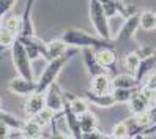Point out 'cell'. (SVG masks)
Masks as SVG:
<instances>
[{
  "label": "cell",
  "instance_id": "29",
  "mask_svg": "<svg viewBox=\"0 0 156 139\" xmlns=\"http://www.w3.org/2000/svg\"><path fill=\"white\" fill-rule=\"evenodd\" d=\"M125 123L128 126V131H129V137H144L145 136V128L137 123L134 117L126 119Z\"/></svg>",
  "mask_w": 156,
  "mask_h": 139
},
{
  "label": "cell",
  "instance_id": "21",
  "mask_svg": "<svg viewBox=\"0 0 156 139\" xmlns=\"http://www.w3.org/2000/svg\"><path fill=\"white\" fill-rule=\"evenodd\" d=\"M65 98H66V103H68L69 109L76 115L87 112L88 108H90V103H88L87 98H74V97H69V93H65Z\"/></svg>",
  "mask_w": 156,
  "mask_h": 139
},
{
  "label": "cell",
  "instance_id": "12",
  "mask_svg": "<svg viewBox=\"0 0 156 139\" xmlns=\"http://www.w3.org/2000/svg\"><path fill=\"white\" fill-rule=\"evenodd\" d=\"M33 5H35V0H27L25 3V10L24 14L21 16V36H33L35 33V25L32 21V11H33Z\"/></svg>",
  "mask_w": 156,
  "mask_h": 139
},
{
  "label": "cell",
  "instance_id": "8",
  "mask_svg": "<svg viewBox=\"0 0 156 139\" xmlns=\"http://www.w3.org/2000/svg\"><path fill=\"white\" fill-rule=\"evenodd\" d=\"M139 14L133 13L129 16H126V19L123 22V25L120 27V30L117 32L115 35V40L117 41H126V40H131L133 36L136 35L137 29H139Z\"/></svg>",
  "mask_w": 156,
  "mask_h": 139
},
{
  "label": "cell",
  "instance_id": "18",
  "mask_svg": "<svg viewBox=\"0 0 156 139\" xmlns=\"http://www.w3.org/2000/svg\"><path fill=\"white\" fill-rule=\"evenodd\" d=\"M85 98L88 100L90 104H95L98 108H103V109H109L115 104L114 101V97L112 93H103V95H98V93H93V92H87L85 93Z\"/></svg>",
  "mask_w": 156,
  "mask_h": 139
},
{
  "label": "cell",
  "instance_id": "24",
  "mask_svg": "<svg viewBox=\"0 0 156 139\" xmlns=\"http://www.w3.org/2000/svg\"><path fill=\"white\" fill-rule=\"evenodd\" d=\"M139 87H133V89H112V97H114V101L115 104H125L131 100V97L137 92Z\"/></svg>",
  "mask_w": 156,
  "mask_h": 139
},
{
  "label": "cell",
  "instance_id": "2",
  "mask_svg": "<svg viewBox=\"0 0 156 139\" xmlns=\"http://www.w3.org/2000/svg\"><path fill=\"white\" fill-rule=\"evenodd\" d=\"M60 38L65 41L69 48H77V49H82V48L98 49V48L106 46V43H107V40H103V38H99V36H93V35H90V33L80 30V29H74V27L63 30Z\"/></svg>",
  "mask_w": 156,
  "mask_h": 139
},
{
  "label": "cell",
  "instance_id": "37",
  "mask_svg": "<svg viewBox=\"0 0 156 139\" xmlns=\"http://www.w3.org/2000/svg\"><path fill=\"white\" fill-rule=\"evenodd\" d=\"M8 133H10V126L3 122H0V139H6Z\"/></svg>",
  "mask_w": 156,
  "mask_h": 139
},
{
  "label": "cell",
  "instance_id": "36",
  "mask_svg": "<svg viewBox=\"0 0 156 139\" xmlns=\"http://www.w3.org/2000/svg\"><path fill=\"white\" fill-rule=\"evenodd\" d=\"M82 137H84V139H104L106 134H103L101 131H98V128H96V130H93V131L82 133Z\"/></svg>",
  "mask_w": 156,
  "mask_h": 139
},
{
  "label": "cell",
  "instance_id": "27",
  "mask_svg": "<svg viewBox=\"0 0 156 139\" xmlns=\"http://www.w3.org/2000/svg\"><path fill=\"white\" fill-rule=\"evenodd\" d=\"M139 63H140V59H139V55H137L136 52L126 54L125 59H123V67H125L126 73H129V75H133V76L136 75L137 68H139Z\"/></svg>",
  "mask_w": 156,
  "mask_h": 139
},
{
  "label": "cell",
  "instance_id": "6",
  "mask_svg": "<svg viewBox=\"0 0 156 139\" xmlns=\"http://www.w3.org/2000/svg\"><path fill=\"white\" fill-rule=\"evenodd\" d=\"M17 40L24 44V48H25V51H27V54H29V57H30L32 62L44 55L46 41L38 38L36 35H33V36H21V35H17Z\"/></svg>",
  "mask_w": 156,
  "mask_h": 139
},
{
  "label": "cell",
  "instance_id": "22",
  "mask_svg": "<svg viewBox=\"0 0 156 139\" xmlns=\"http://www.w3.org/2000/svg\"><path fill=\"white\" fill-rule=\"evenodd\" d=\"M21 130L24 133V137H43V126L33 117H29V120H25Z\"/></svg>",
  "mask_w": 156,
  "mask_h": 139
},
{
  "label": "cell",
  "instance_id": "3",
  "mask_svg": "<svg viewBox=\"0 0 156 139\" xmlns=\"http://www.w3.org/2000/svg\"><path fill=\"white\" fill-rule=\"evenodd\" d=\"M88 14H90V21L93 25L95 32L98 33L99 38L103 40H112V32H111V25H109V17L106 16L103 6H101L99 0H90L88 3Z\"/></svg>",
  "mask_w": 156,
  "mask_h": 139
},
{
  "label": "cell",
  "instance_id": "11",
  "mask_svg": "<svg viewBox=\"0 0 156 139\" xmlns=\"http://www.w3.org/2000/svg\"><path fill=\"white\" fill-rule=\"evenodd\" d=\"M46 108L44 104V93L43 92H33L27 97L25 104H24V112L27 117H33L40 112V111Z\"/></svg>",
  "mask_w": 156,
  "mask_h": 139
},
{
  "label": "cell",
  "instance_id": "13",
  "mask_svg": "<svg viewBox=\"0 0 156 139\" xmlns=\"http://www.w3.org/2000/svg\"><path fill=\"white\" fill-rule=\"evenodd\" d=\"M69 46L63 41L62 38H55V40H52V41H48L46 43V48H44V55H43V59L46 60H54V59H57L60 57V55H63L66 51H68Z\"/></svg>",
  "mask_w": 156,
  "mask_h": 139
},
{
  "label": "cell",
  "instance_id": "5",
  "mask_svg": "<svg viewBox=\"0 0 156 139\" xmlns=\"http://www.w3.org/2000/svg\"><path fill=\"white\" fill-rule=\"evenodd\" d=\"M8 90L17 97H29L30 93L36 92V81L27 79V78H22L17 75L16 78H13L8 82Z\"/></svg>",
  "mask_w": 156,
  "mask_h": 139
},
{
  "label": "cell",
  "instance_id": "20",
  "mask_svg": "<svg viewBox=\"0 0 156 139\" xmlns=\"http://www.w3.org/2000/svg\"><path fill=\"white\" fill-rule=\"evenodd\" d=\"M79 126H80V133H88L98 128V119L96 115L88 109L87 112L79 115Z\"/></svg>",
  "mask_w": 156,
  "mask_h": 139
},
{
  "label": "cell",
  "instance_id": "4",
  "mask_svg": "<svg viewBox=\"0 0 156 139\" xmlns=\"http://www.w3.org/2000/svg\"><path fill=\"white\" fill-rule=\"evenodd\" d=\"M10 52H11V62H13V65H14L17 75L22 76V78H27V79H35V78H33L32 60H30V57H29V54H27L24 44L17 40V38H16L14 43L11 44Z\"/></svg>",
  "mask_w": 156,
  "mask_h": 139
},
{
  "label": "cell",
  "instance_id": "7",
  "mask_svg": "<svg viewBox=\"0 0 156 139\" xmlns=\"http://www.w3.org/2000/svg\"><path fill=\"white\" fill-rule=\"evenodd\" d=\"M44 104L48 109L54 111L55 114L63 111V106H65V93H62L58 90L55 82L44 92Z\"/></svg>",
  "mask_w": 156,
  "mask_h": 139
},
{
  "label": "cell",
  "instance_id": "28",
  "mask_svg": "<svg viewBox=\"0 0 156 139\" xmlns=\"http://www.w3.org/2000/svg\"><path fill=\"white\" fill-rule=\"evenodd\" d=\"M55 112H54V111H51V109H48V108H43L41 111L36 115H33V119L36 120V122H38L43 128L46 126V125H49V123H52L54 120H55Z\"/></svg>",
  "mask_w": 156,
  "mask_h": 139
},
{
  "label": "cell",
  "instance_id": "32",
  "mask_svg": "<svg viewBox=\"0 0 156 139\" xmlns=\"http://www.w3.org/2000/svg\"><path fill=\"white\" fill-rule=\"evenodd\" d=\"M111 137H117V139H126V137H129V131H128L126 123L125 122H118L117 125H114Z\"/></svg>",
  "mask_w": 156,
  "mask_h": 139
},
{
  "label": "cell",
  "instance_id": "31",
  "mask_svg": "<svg viewBox=\"0 0 156 139\" xmlns=\"http://www.w3.org/2000/svg\"><path fill=\"white\" fill-rule=\"evenodd\" d=\"M17 38V35L14 32H10L3 29V27H0V46L5 49V48H11V44L14 43V40Z\"/></svg>",
  "mask_w": 156,
  "mask_h": 139
},
{
  "label": "cell",
  "instance_id": "35",
  "mask_svg": "<svg viewBox=\"0 0 156 139\" xmlns=\"http://www.w3.org/2000/svg\"><path fill=\"white\" fill-rule=\"evenodd\" d=\"M144 79H145V81H144V84H142V86L148 87V89H151V90L154 92V90H156V71L148 73V75H147Z\"/></svg>",
  "mask_w": 156,
  "mask_h": 139
},
{
  "label": "cell",
  "instance_id": "25",
  "mask_svg": "<svg viewBox=\"0 0 156 139\" xmlns=\"http://www.w3.org/2000/svg\"><path fill=\"white\" fill-rule=\"evenodd\" d=\"M0 27H3V29L10 30V32H14L16 35H19V32H21V16L8 13L2 19V25Z\"/></svg>",
  "mask_w": 156,
  "mask_h": 139
},
{
  "label": "cell",
  "instance_id": "1",
  "mask_svg": "<svg viewBox=\"0 0 156 139\" xmlns=\"http://www.w3.org/2000/svg\"><path fill=\"white\" fill-rule=\"evenodd\" d=\"M77 51H79L77 48H68V51L63 55H60V57L54 59V60H49L48 65H46V68L43 70L41 76L38 78V81H36V92H43L44 93V92L57 81L62 70L65 68L66 63L77 54Z\"/></svg>",
  "mask_w": 156,
  "mask_h": 139
},
{
  "label": "cell",
  "instance_id": "14",
  "mask_svg": "<svg viewBox=\"0 0 156 139\" xmlns=\"http://www.w3.org/2000/svg\"><path fill=\"white\" fill-rule=\"evenodd\" d=\"M82 59H84V65L88 71L90 78L98 75V73H106V70L101 67L96 60L95 55V48H82Z\"/></svg>",
  "mask_w": 156,
  "mask_h": 139
},
{
  "label": "cell",
  "instance_id": "30",
  "mask_svg": "<svg viewBox=\"0 0 156 139\" xmlns=\"http://www.w3.org/2000/svg\"><path fill=\"white\" fill-rule=\"evenodd\" d=\"M0 122L6 123L10 128H22V123H24V122H21L17 117H14L13 114L3 111L2 108H0Z\"/></svg>",
  "mask_w": 156,
  "mask_h": 139
},
{
  "label": "cell",
  "instance_id": "15",
  "mask_svg": "<svg viewBox=\"0 0 156 139\" xmlns=\"http://www.w3.org/2000/svg\"><path fill=\"white\" fill-rule=\"evenodd\" d=\"M95 55H96L98 63H99L104 70H109V68L115 67L117 54H115V51H114V49L107 48V46H103V48L95 49Z\"/></svg>",
  "mask_w": 156,
  "mask_h": 139
},
{
  "label": "cell",
  "instance_id": "26",
  "mask_svg": "<svg viewBox=\"0 0 156 139\" xmlns=\"http://www.w3.org/2000/svg\"><path fill=\"white\" fill-rule=\"evenodd\" d=\"M139 25L144 30L156 29V13L151 10H145L139 14Z\"/></svg>",
  "mask_w": 156,
  "mask_h": 139
},
{
  "label": "cell",
  "instance_id": "40",
  "mask_svg": "<svg viewBox=\"0 0 156 139\" xmlns=\"http://www.w3.org/2000/svg\"><path fill=\"white\" fill-rule=\"evenodd\" d=\"M0 108H2V98H0Z\"/></svg>",
  "mask_w": 156,
  "mask_h": 139
},
{
  "label": "cell",
  "instance_id": "33",
  "mask_svg": "<svg viewBox=\"0 0 156 139\" xmlns=\"http://www.w3.org/2000/svg\"><path fill=\"white\" fill-rule=\"evenodd\" d=\"M16 2L17 0H0V19H3L8 13H11Z\"/></svg>",
  "mask_w": 156,
  "mask_h": 139
},
{
  "label": "cell",
  "instance_id": "17",
  "mask_svg": "<svg viewBox=\"0 0 156 139\" xmlns=\"http://www.w3.org/2000/svg\"><path fill=\"white\" fill-rule=\"evenodd\" d=\"M128 104H129V111H131L133 114H139V112H144V111H147V109L150 108L151 101L147 98L139 89H137V92L131 97V100L128 101Z\"/></svg>",
  "mask_w": 156,
  "mask_h": 139
},
{
  "label": "cell",
  "instance_id": "16",
  "mask_svg": "<svg viewBox=\"0 0 156 139\" xmlns=\"http://www.w3.org/2000/svg\"><path fill=\"white\" fill-rule=\"evenodd\" d=\"M62 114H63V117H65V120H66V125H68V130L71 133V137L80 139L82 133H80V126H79V115H76L69 109V106L66 103V98H65V106H63V112Z\"/></svg>",
  "mask_w": 156,
  "mask_h": 139
},
{
  "label": "cell",
  "instance_id": "10",
  "mask_svg": "<svg viewBox=\"0 0 156 139\" xmlns=\"http://www.w3.org/2000/svg\"><path fill=\"white\" fill-rule=\"evenodd\" d=\"M99 3L101 6H103V10L106 13L107 17H112V16H117V14H120V16H129L134 13V10H128V6L122 2V0H99Z\"/></svg>",
  "mask_w": 156,
  "mask_h": 139
},
{
  "label": "cell",
  "instance_id": "19",
  "mask_svg": "<svg viewBox=\"0 0 156 139\" xmlns=\"http://www.w3.org/2000/svg\"><path fill=\"white\" fill-rule=\"evenodd\" d=\"M139 86L140 84L129 73H122V75H117L112 79V89H133V87H139Z\"/></svg>",
  "mask_w": 156,
  "mask_h": 139
},
{
  "label": "cell",
  "instance_id": "34",
  "mask_svg": "<svg viewBox=\"0 0 156 139\" xmlns=\"http://www.w3.org/2000/svg\"><path fill=\"white\" fill-rule=\"evenodd\" d=\"M134 52L139 55V59H147V57H151V55H154V54H156V49L153 48V46L145 44V46H140L139 49H136Z\"/></svg>",
  "mask_w": 156,
  "mask_h": 139
},
{
  "label": "cell",
  "instance_id": "23",
  "mask_svg": "<svg viewBox=\"0 0 156 139\" xmlns=\"http://www.w3.org/2000/svg\"><path fill=\"white\" fill-rule=\"evenodd\" d=\"M154 63H156V54L154 55H151V57H147V59H140V63H139V68H137V71H136V75H134V78H136V81L140 82L144 81V78L148 75V73L151 71V68L154 67Z\"/></svg>",
  "mask_w": 156,
  "mask_h": 139
},
{
  "label": "cell",
  "instance_id": "39",
  "mask_svg": "<svg viewBox=\"0 0 156 139\" xmlns=\"http://www.w3.org/2000/svg\"><path fill=\"white\" fill-rule=\"evenodd\" d=\"M2 60H3V55H2V54H0V62H2Z\"/></svg>",
  "mask_w": 156,
  "mask_h": 139
},
{
  "label": "cell",
  "instance_id": "38",
  "mask_svg": "<svg viewBox=\"0 0 156 139\" xmlns=\"http://www.w3.org/2000/svg\"><path fill=\"white\" fill-rule=\"evenodd\" d=\"M151 106L156 108V90L153 92V97H151Z\"/></svg>",
  "mask_w": 156,
  "mask_h": 139
},
{
  "label": "cell",
  "instance_id": "9",
  "mask_svg": "<svg viewBox=\"0 0 156 139\" xmlns=\"http://www.w3.org/2000/svg\"><path fill=\"white\" fill-rule=\"evenodd\" d=\"M90 92L98 93V95L111 93L112 92V79L109 78L106 73H98V75L91 76V79H90Z\"/></svg>",
  "mask_w": 156,
  "mask_h": 139
}]
</instances>
